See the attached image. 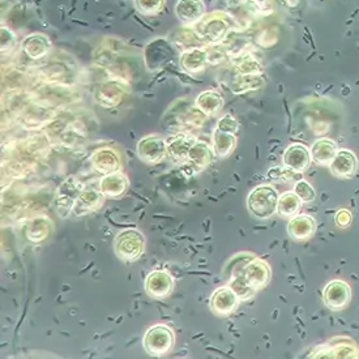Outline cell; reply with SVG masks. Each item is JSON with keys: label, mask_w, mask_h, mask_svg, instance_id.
<instances>
[{"label": "cell", "mask_w": 359, "mask_h": 359, "mask_svg": "<svg viewBox=\"0 0 359 359\" xmlns=\"http://www.w3.org/2000/svg\"><path fill=\"white\" fill-rule=\"evenodd\" d=\"M278 192L271 184H260L247 196V209L250 215L259 221H268L277 213Z\"/></svg>", "instance_id": "1"}, {"label": "cell", "mask_w": 359, "mask_h": 359, "mask_svg": "<svg viewBox=\"0 0 359 359\" xmlns=\"http://www.w3.org/2000/svg\"><path fill=\"white\" fill-rule=\"evenodd\" d=\"M145 247V236L135 227L123 229L114 238V252L124 263L137 262L144 254Z\"/></svg>", "instance_id": "2"}, {"label": "cell", "mask_w": 359, "mask_h": 359, "mask_svg": "<svg viewBox=\"0 0 359 359\" xmlns=\"http://www.w3.org/2000/svg\"><path fill=\"white\" fill-rule=\"evenodd\" d=\"M175 345V334L168 324H154L142 337L144 350L151 357H165Z\"/></svg>", "instance_id": "3"}, {"label": "cell", "mask_w": 359, "mask_h": 359, "mask_svg": "<svg viewBox=\"0 0 359 359\" xmlns=\"http://www.w3.org/2000/svg\"><path fill=\"white\" fill-rule=\"evenodd\" d=\"M84 189V184L75 177H68L59 184L55 192V209L59 217L62 219L69 217L76 200Z\"/></svg>", "instance_id": "4"}, {"label": "cell", "mask_w": 359, "mask_h": 359, "mask_svg": "<svg viewBox=\"0 0 359 359\" xmlns=\"http://www.w3.org/2000/svg\"><path fill=\"white\" fill-rule=\"evenodd\" d=\"M136 153L139 160L148 165H157L168 157L166 140L160 135H147L137 142Z\"/></svg>", "instance_id": "5"}, {"label": "cell", "mask_w": 359, "mask_h": 359, "mask_svg": "<svg viewBox=\"0 0 359 359\" xmlns=\"http://www.w3.org/2000/svg\"><path fill=\"white\" fill-rule=\"evenodd\" d=\"M243 277L256 293L263 290L272 278V268L263 259L252 257L243 268Z\"/></svg>", "instance_id": "6"}, {"label": "cell", "mask_w": 359, "mask_h": 359, "mask_svg": "<svg viewBox=\"0 0 359 359\" xmlns=\"http://www.w3.org/2000/svg\"><path fill=\"white\" fill-rule=\"evenodd\" d=\"M174 278L168 271H153L144 281L145 293L153 299H165L174 290Z\"/></svg>", "instance_id": "7"}, {"label": "cell", "mask_w": 359, "mask_h": 359, "mask_svg": "<svg viewBox=\"0 0 359 359\" xmlns=\"http://www.w3.org/2000/svg\"><path fill=\"white\" fill-rule=\"evenodd\" d=\"M351 299V289L349 285L341 280H333L323 290V301L328 309L333 311L344 310Z\"/></svg>", "instance_id": "8"}, {"label": "cell", "mask_w": 359, "mask_h": 359, "mask_svg": "<svg viewBox=\"0 0 359 359\" xmlns=\"http://www.w3.org/2000/svg\"><path fill=\"white\" fill-rule=\"evenodd\" d=\"M239 298L236 292L227 285L216 289L209 301V307L218 316H229L234 313L239 306Z\"/></svg>", "instance_id": "9"}, {"label": "cell", "mask_w": 359, "mask_h": 359, "mask_svg": "<svg viewBox=\"0 0 359 359\" xmlns=\"http://www.w3.org/2000/svg\"><path fill=\"white\" fill-rule=\"evenodd\" d=\"M198 142V137L191 133H178L166 140L168 157L177 165H183L189 160V151Z\"/></svg>", "instance_id": "10"}, {"label": "cell", "mask_w": 359, "mask_h": 359, "mask_svg": "<svg viewBox=\"0 0 359 359\" xmlns=\"http://www.w3.org/2000/svg\"><path fill=\"white\" fill-rule=\"evenodd\" d=\"M128 189H130V180L121 170L106 174L98 182V189L102 192L104 198H110V200L123 198Z\"/></svg>", "instance_id": "11"}, {"label": "cell", "mask_w": 359, "mask_h": 359, "mask_svg": "<svg viewBox=\"0 0 359 359\" xmlns=\"http://www.w3.org/2000/svg\"><path fill=\"white\" fill-rule=\"evenodd\" d=\"M90 165H92V168L98 174L106 175V174L121 170V168H122V157L113 148L104 147V148L97 149L92 154Z\"/></svg>", "instance_id": "12"}, {"label": "cell", "mask_w": 359, "mask_h": 359, "mask_svg": "<svg viewBox=\"0 0 359 359\" xmlns=\"http://www.w3.org/2000/svg\"><path fill=\"white\" fill-rule=\"evenodd\" d=\"M283 162L285 168L303 174L311 165V153L303 144H292L285 149Z\"/></svg>", "instance_id": "13"}, {"label": "cell", "mask_w": 359, "mask_h": 359, "mask_svg": "<svg viewBox=\"0 0 359 359\" xmlns=\"http://www.w3.org/2000/svg\"><path fill=\"white\" fill-rule=\"evenodd\" d=\"M332 175L340 180H349L358 169V160L354 151L349 149H339L336 157L328 166Z\"/></svg>", "instance_id": "14"}, {"label": "cell", "mask_w": 359, "mask_h": 359, "mask_svg": "<svg viewBox=\"0 0 359 359\" xmlns=\"http://www.w3.org/2000/svg\"><path fill=\"white\" fill-rule=\"evenodd\" d=\"M316 219L310 215H297L287 222V234L295 242H306L315 236Z\"/></svg>", "instance_id": "15"}, {"label": "cell", "mask_w": 359, "mask_h": 359, "mask_svg": "<svg viewBox=\"0 0 359 359\" xmlns=\"http://www.w3.org/2000/svg\"><path fill=\"white\" fill-rule=\"evenodd\" d=\"M106 200L98 189H84L76 200L72 213L76 217H86L104 205Z\"/></svg>", "instance_id": "16"}, {"label": "cell", "mask_w": 359, "mask_h": 359, "mask_svg": "<svg viewBox=\"0 0 359 359\" xmlns=\"http://www.w3.org/2000/svg\"><path fill=\"white\" fill-rule=\"evenodd\" d=\"M215 157L216 153L213 151V147H210L208 142L198 139V142H195V145L189 151V160L186 163H189V168L192 169V174H195L205 170L215 161Z\"/></svg>", "instance_id": "17"}, {"label": "cell", "mask_w": 359, "mask_h": 359, "mask_svg": "<svg viewBox=\"0 0 359 359\" xmlns=\"http://www.w3.org/2000/svg\"><path fill=\"white\" fill-rule=\"evenodd\" d=\"M175 15L183 24H198L205 15V4L203 0H178Z\"/></svg>", "instance_id": "18"}, {"label": "cell", "mask_w": 359, "mask_h": 359, "mask_svg": "<svg viewBox=\"0 0 359 359\" xmlns=\"http://www.w3.org/2000/svg\"><path fill=\"white\" fill-rule=\"evenodd\" d=\"M180 67L184 72L189 75H198L201 74L207 63L209 62V55L203 48H191L189 51H183L180 57Z\"/></svg>", "instance_id": "19"}, {"label": "cell", "mask_w": 359, "mask_h": 359, "mask_svg": "<svg viewBox=\"0 0 359 359\" xmlns=\"http://www.w3.org/2000/svg\"><path fill=\"white\" fill-rule=\"evenodd\" d=\"M339 151V147L334 140L323 137L312 144L311 153L312 161L318 163L319 166H330L333 158L336 157Z\"/></svg>", "instance_id": "20"}, {"label": "cell", "mask_w": 359, "mask_h": 359, "mask_svg": "<svg viewBox=\"0 0 359 359\" xmlns=\"http://www.w3.org/2000/svg\"><path fill=\"white\" fill-rule=\"evenodd\" d=\"M212 147L218 158L224 160L230 157L236 148V133H225L215 128L212 135Z\"/></svg>", "instance_id": "21"}, {"label": "cell", "mask_w": 359, "mask_h": 359, "mask_svg": "<svg viewBox=\"0 0 359 359\" xmlns=\"http://www.w3.org/2000/svg\"><path fill=\"white\" fill-rule=\"evenodd\" d=\"M224 97L218 93L217 90H204L198 95L195 104L196 109H198L203 114L207 116H213L221 111L224 107Z\"/></svg>", "instance_id": "22"}, {"label": "cell", "mask_w": 359, "mask_h": 359, "mask_svg": "<svg viewBox=\"0 0 359 359\" xmlns=\"http://www.w3.org/2000/svg\"><path fill=\"white\" fill-rule=\"evenodd\" d=\"M53 231V225L46 217L33 218L29 221L28 226H27V239L32 243H43L45 241H48V236Z\"/></svg>", "instance_id": "23"}, {"label": "cell", "mask_w": 359, "mask_h": 359, "mask_svg": "<svg viewBox=\"0 0 359 359\" xmlns=\"http://www.w3.org/2000/svg\"><path fill=\"white\" fill-rule=\"evenodd\" d=\"M302 204V200L298 198L294 191H287L280 195L276 215L284 219H290L299 213Z\"/></svg>", "instance_id": "24"}, {"label": "cell", "mask_w": 359, "mask_h": 359, "mask_svg": "<svg viewBox=\"0 0 359 359\" xmlns=\"http://www.w3.org/2000/svg\"><path fill=\"white\" fill-rule=\"evenodd\" d=\"M50 48L51 43L48 38L42 34H32L24 41V50L33 59H41L48 55Z\"/></svg>", "instance_id": "25"}, {"label": "cell", "mask_w": 359, "mask_h": 359, "mask_svg": "<svg viewBox=\"0 0 359 359\" xmlns=\"http://www.w3.org/2000/svg\"><path fill=\"white\" fill-rule=\"evenodd\" d=\"M264 80L262 75H239L233 84V92L236 95H243L250 90H256L263 86Z\"/></svg>", "instance_id": "26"}, {"label": "cell", "mask_w": 359, "mask_h": 359, "mask_svg": "<svg viewBox=\"0 0 359 359\" xmlns=\"http://www.w3.org/2000/svg\"><path fill=\"white\" fill-rule=\"evenodd\" d=\"M229 286L236 292L241 302L250 301L251 298L255 297V290L250 285L247 284V281L242 273H238L236 276H233V277H230Z\"/></svg>", "instance_id": "27"}, {"label": "cell", "mask_w": 359, "mask_h": 359, "mask_svg": "<svg viewBox=\"0 0 359 359\" xmlns=\"http://www.w3.org/2000/svg\"><path fill=\"white\" fill-rule=\"evenodd\" d=\"M133 6L142 16L153 18L165 10L166 0H133Z\"/></svg>", "instance_id": "28"}, {"label": "cell", "mask_w": 359, "mask_h": 359, "mask_svg": "<svg viewBox=\"0 0 359 359\" xmlns=\"http://www.w3.org/2000/svg\"><path fill=\"white\" fill-rule=\"evenodd\" d=\"M268 177L276 182H283V183H290V182H298L302 180L301 172H295L287 168H272L268 171Z\"/></svg>", "instance_id": "29"}, {"label": "cell", "mask_w": 359, "mask_h": 359, "mask_svg": "<svg viewBox=\"0 0 359 359\" xmlns=\"http://www.w3.org/2000/svg\"><path fill=\"white\" fill-rule=\"evenodd\" d=\"M294 192L302 200L303 204H310L316 198V191L307 180H299L295 182Z\"/></svg>", "instance_id": "30"}, {"label": "cell", "mask_w": 359, "mask_h": 359, "mask_svg": "<svg viewBox=\"0 0 359 359\" xmlns=\"http://www.w3.org/2000/svg\"><path fill=\"white\" fill-rule=\"evenodd\" d=\"M236 69L239 75H262L263 72V67L254 59L243 60L242 63H239V66L236 67Z\"/></svg>", "instance_id": "31"}, {"label": "cell", "mask_w": 359, "mask_h": 359, "mask_svg": "<svg viewBox=\"0 0 359 359\" xmlns=\"http://www.w3.org/2000/svg\"><path fill=\"white\" fill-rule=\"evenodd\" d=\"M216 128L221 130V131H225V133H236L239 130V123L236 122L234 116H231L230 114H226L218 121Z\"/></svg>", "instance_id": "32"}, {"label": "cell", "mask_w": 359, "mask_h": 359, "mask_svg": "<svg viewBox=\"0 0 359 359\" xmlns=\"http://www.w3.org/2000/svg\"><path fill=\"white\" fill-rule=\"evenodd\" d=\"M331 354L334 358H359V351L353 345H340Z\"/></svg>", "instance_id": "33"}, {"label": "cell", "mask_w": 359, "mask_h": 359, "mask_svg": "<svg viewBox=\"0 0 359 359\" xmlns=\"http://www.w3.org/2000/svg\"><path fill=\"white\" fill-rule=\"evenodd\" d=\"M351 221H353V215L348 209H340L334 216L336 226L342 229V230L348 229L351 225Z\"/></svg>", "instance_id": "34"}, {"label": "cell", "mask_w": 359, "mask_h": 359, "mask_svg": "<svg viewBox=\"0 0 359 359\" xmlns=\"http://www.w3.org/2000/svg\"><path fill=\"white\" fill-rule=\"evenodd\" d=\"M11 34H12L11 30H8L7 28H1V43H3V45H1V51H3V53L13 46L11 42H8V41H10V38L8 37H11Z\"/></svg>", "instance_id": "35"}]
</instances>
